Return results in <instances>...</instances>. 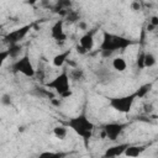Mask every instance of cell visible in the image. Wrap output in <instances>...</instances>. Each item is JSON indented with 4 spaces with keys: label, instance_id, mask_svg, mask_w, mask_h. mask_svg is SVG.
I'll list each match as a JSON object with an SVG mask.
<instances>
[{
    "label": "cell",
    "instance_id": "cell-1",
    "mask_svg": "<svg viewBox=\"0 0 158 158\" xmlns=\"http://www.w3.org/2000/svg\"><path fill=\"white\" fill-rule=\"evenodd\" d=\"M133 43L135 42L130 38H126V37L104 31L102 41H101V44H100V53L104 58H107L117 51H125L128 46H131Z\"/></svg>",
    "mask_w": 158,
    "mask_h": 158
},
{
    "label": "cell",
    "instance_id": "cell-2",
    "mask_svg": "<svg viewBox=\"0 0 158 158\" xmlns=\"http://www.w3.org/2000/svg\"><path fill=\"white\" fill-rule=\"evenodd\" d=\"M67 127L70 128L73 132H75L79 137H81V139L84 141L85 147H88L89 141L93 136L95 125L88 118V116L84 112L79 114L78 116H74V117L69 118L67 121Z\"/></svg>",
    "mask_w": 158,
    "mask_h": 158
},
{
    "label": "cell",
    "instance_id": "cell-3",
    "mask_svg": "<svg viewBox=\"0 0 158 158\" xmlns=\"http://www.w3.org/2000/svg\"><path fill=\"white\" fill-rule=\"evenodd\" d=\"M46 86L49 90H53L56 94H58L62 98H68L72 95L70 78H69V73L67 70H63L62 73H59L56 78H53L51 81H48L46 84Z\"/></svg>",
    "mask_w": 158,
    "mask_h": 158
},
{
    "label": "cell",
    "instance_id": "cell-4",
    "mask_svg": "<svg viewBox=\"0 0 158 158\" xmlns=\"http://www.w3.org/2000/svg\"><path fill=\"white\" fill-rule=\"evenodd\" d=\"M136 99H137V96L135 93L123 95V96L109 98V106L120 114H128L131 111Z\"/></svg>",
    "mask_w": 158,
    "mask_h": 158
},
{
    "label": "cell",
    "instance_id": "cell-5",
    "mask_svg": "<svg viewBox=\"0 0 158 158\" xmlns=\"http://www.w3.org/2000/svg\"><path fill=\"white\" fill-rule=\"evenodd\" d=\"M11 68H12L14 73H21L22 75H25L27 78H33L36 75V69H35L28 54H23L22 57L16 59Z\"/></svg>",
    "mask_w": 158,
    "mask_h": 158
},
{
    "label": "cell",
    "instance_id": "cell-6",
    "mask_svg": "<svg viewBox=\"0 0 158 158\" xmlns=\"http://www.w3.org/2000/svg\"><path fill=\"white\" fill-rule=\"evenodd\" d=\"M31 25H25L21 26L20 28H16L14 31H10L5 37H4V42L7 43L9 46L11 44H20V42L27 36V33L31 30Z\"/></svg>",
    "mask_w": 158,
    "mask_h": 158
},
{
    "label": "cell",
    "instance_id": "cell-7",
    "mask_svg": "<svg viewBox=\"0 0 158 158\" xmlns=\"http://www.w3.org/2000/svg\"><path fill=\"white\" fill-rule=\"evenodd\" d=\"M127 127V123H121V122H109L106 125H104L102 127V132L104 136L109 139V141H116L118 138V136L122 133V131Z\"/></svg>",
    "mask_w": 158,
    "mask_h": 158
},
{
    "label": "cell",
    "instance_id": "cell-8",
    "mask_svg": "<svg viewBox=\"0 0 158 158\" xmlns=\"http://www.w3.org/2000/svg\"><path fill=\"white\" fill-rule=\"evenodd\" d=\"M51 37L56 41L58 46H62L67 41V35L64 32V21L63 20H57L52 27H51Z\"/></svg>",
    "mask_w": 158,
    "mask_h": 158
},
{
    "label": "cell",
    "instance_id": "cell-9",
    "mask_svg": "<svg viewBox=\"0 0 158 158\" xmlns=\"http://www.w3.org/2000/svg\"><path fill=\"white\" fill-rule=\"evenodd\" d=\"M128 147V143H118L115 146H111L106 148V151L102 154V158H117L122 154H125L126 148Z\"/></svg>",
    "mask_w": 158,
    "mask_h": 158
},
{
    "label": "cell",
    "instance_id": "cell-10",
    "mask_svg": "<svg viewBox=\"0 0 158 158\" xmlns=\"http://www.w3.org/2000/svg\"><path fill=\"white\" fill-rule=\"evenodd\" d=\"M94 33H95V30H91V31L85 32V33L79 38V44H80L86 52H90V51L94 48V44H95Z\"/></svg>",
    "mask_w": 158,
    "mask_h": 158
},
{
    "label": "cell",
    "instance_id": "cell-11",
    "mask_svg": "<svg viewBox=\"0 0 158 158\" xmlns=\"http://www.w3.org/2000/svg\"><path fill=\"white\" fill-rule=\"evenodd\" d=\"M70 53H72V49L69 48V49H65V51L59 52L58 54H56V56L53 57V59H52L53 65H54V67H63V64H64L65 62H68Z\"/></svg>",
    "mask_w": 158,
    "mask_h": 158
},
{
    "label": "cell",
    "instance_id": "cell-12",
    "mask_svg": "<svg viewBox=\"0 0 158 158\" xmlns=\"http://www.w3.org/2000/svg\"><path fill=\"white\" fill-rule=\"evenodd\" d=\"M144 149H146L144 146H136V144L133 146V144H128V147H127L126 151H125V156H126L127 158H136V157L141 156Z\"/></svg>",
    "mask_w": 158,
    "mask_h": 158
},
{
    "label": "cell",
    "instance_id": "cell-13",
    "mask_svg": "<svg viewBox=\"0 0 158 158\" xmlns=\"http://www.w3.org/2000/svg\"><path fill=\"white\" fill-rule=\"evenodd\" d=\"M111 65L118 73H122V72H125L127 69V63L122 57H115L112 59V62H111Z\"/></svg>",
    "mask_w": 158,
    "mask_h": 158
},
{
    "label": "cell",
    "instance_id": "cell-14",
    "mask_svg": "<svg viewBox=\"0 0 158 158\" xmlns=\"http://www.w3.org/2000/svg\"><path fill=\"white\" fill-rule=\"evenodd\" d=\"M152 86H153V84H152V83L142 84V85H141V86L135 91V94H136L137 99H143V98H146V96L148 95V93L152 90Z\"/></svg>",
    "mask_w": 158,
    "mask_h": 158
},
{
    "label": "cell",
    "instance_id": "cell-15",
    "mask_svg": "<svg viewBox=\"0 0 158 158\" xmlns=\"http://www.w3.org/2000/svg\"><path fill=\"white\" fill-rule=\"evenodd\" d=\"M53 135L58 139H64L67 137V135H68V127L67 126H63V125L54 126L53 127Z\"/></svg>",
    "mask_w": 158,
    "mask_h": 158
},
{
    "label": "cell",
    "instance_id": "cell-16",
    "mask_svg": "<svg viewBox=\"0 0 158 158\" xmlns=\"http://www.w3.org/2000/svg\"><path fill=\"white\" fill-rule=\"evenodd\" d=\"M69 78L73 81H84L85 75H84V72L81 69L74 68V69H70L69 70Z\"/></svg>",
    "mask_w": 158,
    "mask_h": 158
},
{
    "label": "cell",
    "instance_id": "cell-17",
    "mask_svg": "<svg viewBox=\"0 0 158 158\" xmlns=\"http://www.w3.org/2000/svg\"><path fill=\"white\" fill-rule=\"evenodd\" d=\"M7 51H9L10 58H15V59L17 58L19 59V57L22 52V47H21V44H11V46H9Z\"/></svg>",
    "mask_w": 158,
    "mask_h": 158
},
{
    "label": "cell",
    "instance_id": "cell-18",
    "mask_svg": "<svg viewBox=\"0 0 158 158\" xmlns=\"http://www.w3.org/2000/svg\"><path fill=\"white\" fill-rule=\"evenodd\" d=\"M65 154L62 153V152H52V151H44V152H41L37 158H63Z\"/></svg>",
    "mask_w": 158,
    "mask_h": 158
},
{
    "label": "cell",
    "instance_id": "cell-19",
    "mask_svg": "<svg viewBox=\"0 0 158 158\" xmlns=\"http://www.w3.org/2000/svg\"><path fill=\"white\" fill-rule=\"evenodd\" d=\"M156 63H157V59H156L154 54L151 53V52H146V54H144V68H152V67L156 65Z\"/></svg>",
    "mask_w": 158,
    "mask_h": 158
},
{
    "label": "cell",
    "instance_id": "cell-20",
    "mask_svg": "<svg viewBox=\"0 0 158 158\" xmlns=\"http://www.w3.org/2000/svg\"><path fill=\"white\" fill-rule=\"evenodd\" d=\"M79 14H78V11H75V10H68L67 11V14H65V20H68L70 23L72 22H75V21H80L79 20Z\"/></svg>",
    "mask_w": 158,
    "mask_h": 158
},
{
    "label": "cell",
    "instance_id": "cell-21",
    "mask_svg": "<svg viewBox=\"0 0 158 158\" xmlns=\"http://www.w3.org/2000/svg\"><path fill=\"white\" fill-rule=\"evenodd\" d=\"M144 54H146V52H139L137 54V67L139 69L144 68Z\"/></svg>",
    "mask_w": 158,
    "mask_h": 158
},
{
    "label": "cell",
    "instance_id": "cell-22",
    "mask_svg": "<svg viewBox=\"0 0 158 158\" xmlns=\"http://www.w3.org/2000/svg\"><path fill=\"white\" fill-rule=\"evenodd\" d=\"M0 101H1L2 106H10L11 105V96H10V94H2Z\"/></svg>",
    "mask_w": 158,
    "mask_h": 158
},
{
    "label": "cell",
    "instance_id": "cell-23",
    "mask_svg": "<svg viewBox=\"0 0 158 158\" xmlns=\"http://www.w3.org/2000/svg\"><path fill=\"white\" fill-rule=\"evenodd\" d=\"M9 57H10L9 51H7V49H2V51L0 52V64H2V63H4Z\"/></svg>",
    "mask_w": 158,
    "mask_h": 158
},
{
    "label": "cell",
    "instance_id": "cell-24",
    "mask_svg": "<svg viewBox=\"0 0 158 158\" xmlns=\"http://www.w3.org/2000/svg\"><path fill=\"white\" fill-rule=\"evenodd\" d=\"M78 28H79L80 31H86V32H88V23H86L85 21L80 20V21L78 22Z\"/></svg>",
    "mask_w": 158,
    "mask_h": 158
},
{
    "label": "cell",
    "instance_id": "cell-25",
    "mask_svg": "<svg viewBox=\"0 0 158 158\" xmlns=\"http://www.w3.org/2000/svg\"><path fill=\"white\" fill-rule=\"evenodd\" d=\"M144 112L146 114H151L152 111H153V105L151 104V102H148V104H144Z\"/></svg>",
    "mask_w": 158,
    "mask_h": 158
},
{
    "label": "cell",
    "instance_id": "cell-26",
    "mask_svg": "<svg viewBox=\"0 0 158 158\" xmlns=\"http://www.w3.org/2000/svg\"><path fill=\"white\" fill-rule=\"evenodd\" d=\"M149 25H152L153 27H157L158 26V16H152L151 20H149Z\"/></svg>",
    "mask_w": 158,
    "mask_h": 158
},
{
    "label": "cell",
    "instance_id": "cell-27",
    "mask_svg": "<svg viewBox=\"0 0 158 158\" xmlns=\"http://www.w3.org/2000/svg\"><path fill=\"white\" fill-rule=\"evenodd\" d=\"M131 7H132V10H135V11H139V10H141V4H139L138 1H133V2L131 4Z\"/></svg>",
    "mask_w": 158,
    "mask_h": 158
},
{
    "label": "cell",
    "instance_id": "cell-28",
    "mask_svg": "<svg viewBox=\"0 0 158 158\" xmlns=\"http://www.w3.org/2000/svg\"><path fill=\"white\" fill-rule=\"evenodd\" d=\"M75 49H77V52H78L79 54H86V53H88V52H86V51H85V49H84L79 43L75 46Z\"/></svg>",
    "mask_w": 158,
    "mask_h": 158
},
{
    "label": "cell",
    "instance_id": "cell-29",
    "mask_svg": "<svg viewBox=\"0 0 158 158\" xmlns=\"http://www.w3.org/2000/svg\"><path fill=\"white\" fill-rule=\"evenodd\" d=\"M156 117H157V118H158V116H156Z\"/></svg>",
    "mask_w": 158,
    "mask_h": 158
}]
</instances>
